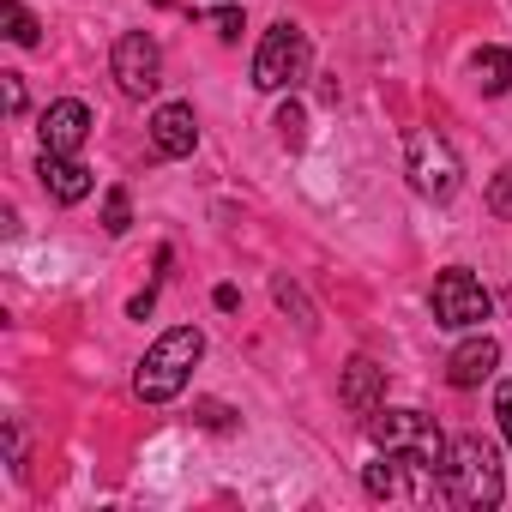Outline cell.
Returning <instances> with one entry per match:
<instances>
[{"instance_id": "6da1fadb", "label": "cell", "mask_w": 512, "mask_h": 512, "mask_svg": "<svg viewBox=\"0 0 512 512\" xmlns=\"http://www.w3.org/2000/svg\"><path fill=\"white\" fill-rule=\"evenodd\" d=\"M199 356H205V332H199V326H169V332L145 350V362H139V374H133V392H139L145 404H169V398L187 386V374H193Z\"/></svg>"}, {"instance_id": "7a4b0ae2", "label": "cell", "mask_w": 512, "mask_h": 512, "mask_svg": "<svg viewBox=\"0 0 512 512\" xmlns=\"http://www.w3.org/2000/svg\"><path fill=\"white\" fill-rule=\"evenodd\" d=\"M446 488H452V506H470V512H494L506 500V476H500V458L488 440L464 434L446 446Z\"/></svg>"}, {"instance_id": "3957f363", "label": "cell", "mask_w": 512, "mask_h": 512, "mask_svg": "<svg viewBox=\"0 0 512 512\" xmlns=\"http://www.w3.org/2000/svg\"><path fill=\"white\" fill-rule=\"evenodd\" d=\"M302 73H308V37H302V25L278 19L260 37V49H253V85L260 91H290Z\"/></svg>"}, {"instance_id": "277c9868", "label": "cell", "mask_w": 512, "mask_h": 512, "mask_svg": "<svg viewBox=\"0 0 512 512\" xmlns=\"http://www.w3.org/2000/svg\"><path fill=\"white\" fill-rule=\"evenodd\" d=\"M404 157H410V187L422 193V199H452L458 187H464V163H458V151L440 139V133H410V145H404Z\"/></svg>"}, {"instance_id": "5b68a950", "label": "cell", "mask_w": 512, "mask_h": 512, "mask_svg": "<svg viewBox=\"0 0 512 512\" xmlns=\"http://www.w3.org/2000/svg\"><path fill=\"white\" fill-rule=\"evenodd\" d=\"M428 308H434V320H440L446 332H476V326L494 314V296L482 290V278H470L464 266H452V272H440V278H434Z\"/></svg>"}, {"instance_id": "8992f818", "label": "cell", "mask_w": 512, "mask_h": 512, "mask_svg": "<svg viewBox=\"0 0 512 512\" xmlns=\"http://www.w3.org/2000/svg\"><path fill=\"white\" fill-rule=\"evenodd\" d=\"M362 428H368V440H374V452H404V446H422V452H434V458H446V434L434 428V416H422V410H368L362 416Z\"/></svg>"}, {"instance_id": "52a82bcc", "label": "cell", "mask_w": 512, "mask_h": 512, "mask_svg": "<svg viewBox=\"0 0 512 512\" xmlns=\"http://www.w3.org/2000/svg\"><path fill=\"white\" fill-rule=\"evenodd\" d=\"M109 67H115V85H121V97H151V91L163 85V49H157V37H145V31H127V37H115V55H109Z\"/></svg>"}, {"instance_id": "ba28073f", "label": "cell", "mask_w": 512, "mask_h": 512, "mask_svg": "<svg viewBox=\"0 0 512 512\" xmlns=\"http://www.w3.org/2000/svg\"><path fill=\"white\" fill-rule=\"evenodd\" d=\"M43 151H61V157H79V145L91 139V109L79 103V97H61V103H49L43 109Z\"/></svg>"}, {"instance_id": "9c48e42d", "label": "cell", "mask_w": 512, "mask_h": 512, "mask_svg": "<svg viewBox=\"0 0 512 512\" xmlns=\"http://www.w3.org/2000/svg\"><path fill=\"white\" fill-rule=\"evenodd\" d=\"M199 145V121H193V103H163L151 115V151L157 157H193Z\"/></svg>"}, {"instance_id": "30bf717a", "label": "cell", "mask_w": 512, "mask_h": 512, "mask_svg": "<svg viewBox=\"0 0 512 512\" xmlns=\"http://www.w3.org/2000/svg\"><path fill=\"white\" fill-rule=\"evenodd\" d=\"M500 368V344L488 338V332H476V338H464L452 356H446V380L458 386V392H470V386H482L488 374Z\"/></svg>"}, {"instance_id": "8fae6325", "label": "cell", "mask_w": 512, "mask_h": 512, "mask_svg": "<svg viewBox=\"0 0 512 512\" xmlns=\"http://www.w3.org/2000/svg\"><path fill=\"white\" fill-rule=\"evenodd\" d=\"M37 175H43V187L61 199V205H79V199H91V169L79 163V157H61V151H43V163H37Z\"/></svg>"}, {"instance_id": "7c38bea8", "label": "cell", "mask_w": 512, "mask_h": 512, "mask_svg": "<svg viewBox=\"0 0 512 512\" xmlns=\"http://www.w3.org/2000/svg\"><path fill=\"white\" fill-rule=\"evenodd\" d=\"M344 404L356 410V416H368V410H380L386 404V368L374 362V356H350V368H344Z\"/></svg>"}, {"instance_id": "4fadbf2b", "label": "cell", "mask_w": 512, "mask_h": 512, "mask_svg": "<svg viewBox=\"0 0 512 512\" xmlns=\"http://www.w3.org/2000/svg\"><path fill=\"white\" fill-rule=\"evenodd\" d=\"M476 85H482V97H506L512 91V49H500V43H488V49H476Z\"/></svg>"}, {"instance_id": "5bb4252c", "label": "cell", "mask_w": 512, "mask_h": 512, "mask_svg": "<svg viewBox=\"0 0 512 512\" xmlns=\"http://www.w3.org/2000/svg\"><path fill=\"white\" fill-rule=\"evenodd\" d=\"M398 482H404V470H398V452H380V458L362 470V488H368V500H392V494H398Z\"/></svg>"}, {"instance_id": "9a60e30c", "label": "cell", "mask_w": 512, "mask_h": 512, "mask_svg": "<svg viewBox=\"0 0 512 512\" xmlns=\"http://www.w3.org/2000/svg\"><path fill=\"white\" fill-rule=\"evenodd\" d=\"M0 25H7V37H13L19 49H37V43H43V25H37V13H25L19 0H0Z\"/></svg>"}, {"instance_id": "2e32d148", "label": "cell", "mask_w": 512, "mask_h": 512, "mask_svg": "<svg viewBox=\"0 0 512 512\" xmlns=\"http://www.w3.org/2000/svg\"><path fill=\"white\" fill-rule=\"evenodd\" d=\"M103 229H109V235H127V229H133V199H127V187H109V193H103Z\"/></svg>"}, {"instance_id": "e0dca14e", "label": "cell", "mask_w": 512, "mask_h": 512, "mask_svg": "<svg viewBox=\"0 0 512 512\" xmlns=\"http://www.w3.org/2000/svg\"><path fill=\"white\" fill-rule=\"evenodd\" d=\"M272 296H278V308H284V314H296V326H302V332H314V308H308V296H302L290 278H272Z\"/></svg>"}, {"instance_id": "ac0fdd59", "label": "cell", "mask_w": 512, "mask_h": 512, "mask_svg": "<svg viewBox=\"0 0 512 512\" xmlns=\"http://www.w3.org/2000/svg\"><path fill=\"white\" fill-rule=\"evenodd\" d=\"M272 127H278V139H284L290 151H302V145H308V115H302V103H284Z\"/></svg>"}, {"instance_id": "d6986e66", "label": "cell", "mask_w": 512, "mask_h": 512, "mask_svg": "<svg viewBox=\"0 0 512 512\" xmlns=\"http://www.w3.org/2000/svg\"><path fill=\"white\" fill-rule=\"evenodd\" d=\"M488 211H494V217H512V163L488 181Z\"/></svg>"}, {"instance_id": "ffe728a7", "label": "cell", "mask_w": 512, "mask_h": 512, "mask_svg": "<svg viewBox=\"0 0 512 512\" xmlns=\"http://www.w3.org/2000/svg\"><path fill=\"white\" fill-rule=\"evenodd\" d=\"M205 25H211L223 43H235V37H241V7H211V13H205Z\"/></svg>"}, {"instance_id": "44dd1931", "label": "cell", "mask_w": 512, "mask_h": 512, "mask_svg": "<svg viewBox=\"0 0 512 512\" xmlns=\"http://www.w3.org/2000/svg\"><path fill=\"white\" fill-rule=\"evenodd\" d=\"M494 416H500V434H506V452H512V380L494 386Z\"/></svg>"}, {"instance_id": "7402d4cb", "label": "cell", "mask_w": 512, "mask_h": 512, "mask_svg": "<svg viewBox=\"0 0 512 512\" xmlns=\"http://www.w3.org/2000/svg\"><path fill=\"white\" fill-rule=\"evenodd\" d=\"M0 97H7V115H25V79L19 73H0Z\"/></svg>"}, {"instance_id": "603a6c76", "label": "cell", "mask_w": 512, "mask_h": 512, "mask_svg": "<svg viewBox=\"0 0 512 512\" xmlns=\"http://www.w3.org/2000/svg\"><path fill=\"white\" fill-rule=\"evenodd\" d=\"M211 302H217V314H235V308H241V290H235V284H217Z\"/></svg>"}, {"instance_id": "cb8c5ba5", "label": "cell", "mask_w": 512, "mask_h": 512, "mask_svg": "<svg viewBox=\"0 0 512 512\" xmlns=\"http://www.w3.org/2000/svg\"><path fill=\"white\" fill-rule=\"evenodd\" d=\"M151 302H157V284H151V290H139V296L127 302V314H133V320H145V314H151Z\"/></svg>"}, {"instance_id": "d4e9b609", "label": "cell", "mask_w": 512, "mask_h": 512, "mask_svg": "<svg viewBox=\"0 0 512 512\" xmlns=\"http://www.w3.org/2000/svg\"><path fill=\"white\" fill-rule=\"evenodd\" d=\"M199 416H205V428H229V410L223 404H199Z\"/></svg>"}]
</instances>
